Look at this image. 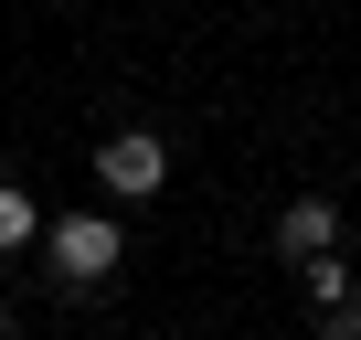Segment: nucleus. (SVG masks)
Here are the masks:
<instances>
[{"instance_id":"obj_1","label":"nucleus","mask_w":361,"mask_h":340,"mask_svg":"<svg viewBox=\"0 0 361 340\" xmlns=\"http://www.w3.org/2000/svg\"><path fill=\"white\" fill-rule=\"evenodd\" d=\"M96 181H106V192H117V202H149V192H159V181H170V149H159V138H149V128H117V138H106V149H96Z\"/></svg>"},{"instance_id":"obj_2","label":"nucleus","mask_w":361,"mask_h":340,"mask_svg":"<svg viewBox=\"0 0 361 340\" xmlns=\"http://www.w3.org/2000/svg\"><path fill=\"white\" fill-rule=\"evenodd\" d=\"M54 277H75V287L117 277V224H106V213H64V224H54Z\"/></svg>"},{"instance_id":"obj_3","label":"nucleus","mask_w":361,"mask_h":340,"mask_svg":"<svg viewBox=\"0 0 361 340\" xmlns=\"http://www.w3.org/2000/svg\"><path fill=\"white\" fill-rule=\"evenodd\" d=\"M276 245H287V266L329 255V245H340V202H329V192H298V202L276 213Z\"/></svg>"},{"instance_id":"obj_4","label":"nucleus","mask_w":361,"mask_h":340,"mask_svg":"<svg viewBox=\"0 0 361 340\" xmlns=\"http://www.w3.org/2000/svg\"><path fill=\"white\" fill-rule=\"evenodd\" d=\"M22 245H32V192L0 181V255H22Z\"/></svg>"},{"instance_id":"obj_5","label":"nucleus","mask_w":361,"mask_h":340,"mask_svg":"<svg viewBox=\"0 0 361 340\" xmlns=\"http://www.w3.org/2000/svg\"><path fill=\"white\" fill-rule=\"evenodd\" d=\"M298 277H308V298H319V308H340V298H350V266H340V255H308Z\"/></svg>"},{"instance_id":"obj_6","label":"nucleus","mask_w":361,"mask_h":340,"mask_svg":"<svg viewBox=\"0 0 361 340\" xmlns=\"http://www.w3.org/2000/svg\"><path fill=\"white\" fill-rule=\"evenodd\" d=\"M319 340H361V298H340V308H319Z\"/></svg>"}]
</instances>
